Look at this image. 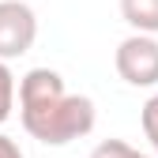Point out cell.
<instances>
[{
	"mask_svg": "<svg viewBox=\"0 0 158 158\" xmlns=\"http://www.w3.org/2000/svg\"><path fill=\"white\" fill-rule=\"evenodd\" d=\"M19 121L30 139L64 147L94 132V102L87 94H68L60 72L30 68L19 79Z\"/></svg>",
	"mask_w": 158,
	"mask_h": 158,
	"instance_id": "6da1fadb",
	"label": "cell"
},
{
	"mask_svg": "<svg viewBox=\"0 0 158 158\" xmlns=\"http://www.w3.org/2000/svg\"><path fill=\"white\" fill-rule=\"evenodd\" d=\"M117 75L128 87H158V38L151 34H128L113 53Z\"/></svg>",
	"mask_w": 158,
	"mask_h": 158,
	"instance_id": "7a4b0ae2",
	"label": "cell"
},
{
	"mask_svg": "<svg viewBox=\"0 0 158 158\" xmlns=\"http://www.w3.org/2000/svg\"><path fill=\"white\" fill-rule=\"evenodd\" d=\"M38 38V15L23 0H0V60H15V56L30 53Z\"/></svg>",
	"mask_w": 158,
	"mask_h": 158,
	"instance_id": "3957f363",
	"label": "cell"
},
{
	"mask_svg": "<svg viewBox=\"0 0 158 158\" xmlns=\"http://www.w3.org/2000/svg\"><path fill=\"white\" fill-rule=\"evenodd\" d=\"M121 19L132 34H158V0H121Z\"/></svg>",
	"mask_w": 158,
	"mask_h": 158,
	"instance_id": "277c9868",
	"label": "cell"
},
{
	"mask_svg": "<svg viewBox=\"0 0 158 158\" xmlns=\"http://www.w3.org/2000/svg\"><path fill=\"white\" fill-rule=\"evenodd\" d=\"M15 94H19V87H15V75H11V68L0 60V124L11 117V109H15Z\"/></svg>",
	"mask_w": 158,
	"mask_h": 158,
	"instance_id": "5b68a950",
	"label": "cell"
},
{
	"mask_svg": "<svg viewBox=\"0 0 158 158\" xmlns=\"http://www.w3.org/2000/svg\"><path fill=\"white\" fill-rule=\"evenodd\" d=\"M90 158H147V154H139L132 143H124V139H102L94 151H90Z\"/></svg>",
	"mask_w": 158,
	"mask_h": 158,
	"instance_id": "8992f818",
	"label": "cell"
},
{
	"mask_svg": "<svg viewBox=\"0 0 158 158\" xmlns=\"http://www.w3.org/2000/svg\"><path fill=\"white\" fill-rule=\"evenodd\" d=\"M143 135L151 139V147L158 151V94H151L147 106H143Z\"/></svg>",
	"mask_w": 158,
	"mask_h": 158,
	"instance_id": "52a82bcc",
	"label": "cell"
},
{
	"mask_svg": "<svg viewBox=\"0 0 158 158\" xmlns=\"http://www.w3.org/2000/svg\"><path fill=\"white\" fill-rule=\"evenodd\" d=\"M0 158H23L19 143L11 139V135H4V132H0Z\"/></svg>",
	"mask_w": 158,
	"mask_h": 158,
	"instance_id": "ba28073f",
	"label": "cell"
}]
</instances>
